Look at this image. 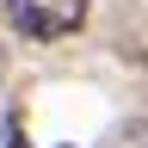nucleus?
<instances>
[{
  "label": "nucleus",
  "mask_w": 148,
  "mask_h": 148,
  "mask_svg": "<svg viewBox=\"0 0 148 148\" xmlns=\"http://www.w3.org/2000/svg\"><path fill=\"white\" fill-rule=\"evenodd\" d=\"M6 18L31 43H56V37L86 25V0H6Z\"/></svg>",
  "instance_id": "f257e3e1"
},
{
  "label": "nucleus",
  "mask_w": 148,
  "mask_h": 148,
  "mask_svg": "<svg viewBox=\"0 0 148 148\" xmlns=\"http://www.w3.org/2000/svg\"><path fill=\"white\" fill-rule=\"evenodd\" d=\"M0 148H25V123H18V111L0 123Z\"/></svg>",
  "instance_id": "f03ea898"
},
{
  "label": "nucleus",
  "mask_w": 148,
  "mask_h": 148,
  "mask_svg": "<svg viewBox=\"0 0 148 148\" xmlns=\"http://www.w3.org/2000/svg\"><path fill=\"white\" fill-rule=\"evenodd\" d=\"M0 80H6V49H0Z\"/></svg>",
  "instance_id": "7ed1b4c3"
}]
</instances>
